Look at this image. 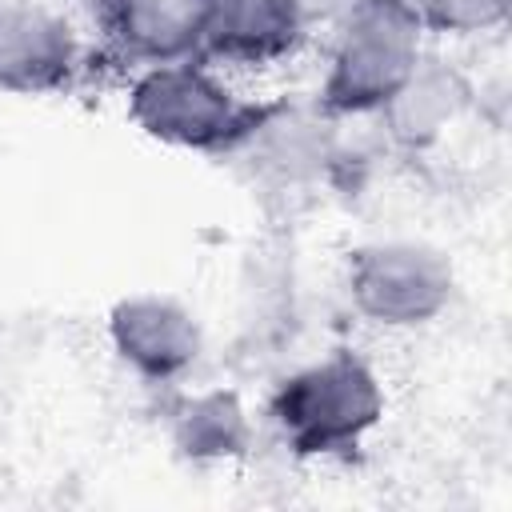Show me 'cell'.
I'll return each instance as SVG.
<instances>
[{
  "instance_id": "6da1fadb",
  "label": "cell",
  "mask_w": 512,
  "mask_h": 512,
  "mask_svg": "<svg viewBox=\"0 0 512 512\" xmlns=\"http://www.w3.org/2000/svg\"><path fill=\"white\" fill-rule=\"evenodd\" d=\"M280 100H252L212 68L188 60L148 64L128 88V120L156 144L184 152L248 148Z\"/></svg>"
},
{
  "instance_id": "30bf717a",
  "label": "cell",
  "mask_w": 512,
  "mask_h": 512,
  "mask_svg": "<svg viewBox=\"0 0 512 512\" xmlns=\"http://www.w3.org/2000/svg\"><path fill=\"white\" fill-rule=\"evenodd\" d=\"M248 436L252 424L236 392L212 388V392H192L176 404L172 440L192 460H232L248 448Z\"/></svg>"
},
{
  "instance_id": "4fadbf2b",
  "label": "cell",
  "mask_w": 512,
  "mask_h": 512,
  "mask_svg": "<svg viewBox=\"0 0 512 512\" xmlns=\"http://www.w3.org/2000/svg\"><path fill=\"white\" fill-rule=\"evenodd\" d=\"M356 4H412V0H356Z\"/></svg>"
},
{
  "instance_id": "8fae6325",
  "label": "cell",
  "mask_w": 512,
  "mask_h": 512,
  "mask_svg": "<svg viewBox=\"0 0 512 512\" xmlns=\"http://www.w3.org/2000/svg\"><path fill=\"white\" fill-rule=\"evenodd\" d=\"M264 164L280 176V180H312L336 152V140H332V128L328 120L320 116H308V112H296L288 104H280L264 128L252 136V144Z\"/></svg>"
},
{
  "instance_id": "52a82bcc",
  "label": "cell",
  "mask_w": 512,
  "mask_h": 512,
  "mask_svg": "<svg viewBox=\"0 0 512 512\" xmlns=\"http://www.w3.org/2000/svg\"><path fill=\"white\" fill-rule=\"evenodd\" d=\"M472 104V84L460 68L440 56H420L404 84L380 104V124L388 140L404 152H424L444 140V132L464 116Z\"/></svg>"
},
{
  "instance_id": "ba28073f",
  "label": "cell",
  "mask_w": 512,
  "mask_h": 512,
  "mask_svg": "<svg viewBox=\"0 0 512 512\" xmlns=\"http://www.w3.org/2000/svg\"><path fill=\"white\" fill-rule=\"evenodd\" d=\"M304 0H208L204 52L236 64H268L296 48Z\"/></svg>"
},
{
  "instance_id": "5b68a950",
  "label": "cell",
  "mask_w": 512,
  "mask_h": 512,
  "mask_svg": "<svg viewBox=\"0 0 512 512\" xmlns=\"http://www.w3.org/2000/svg\"><path fill=\"white\" fill-rule=\"evenodd\" d=\"M112 352L144 380L168 384L196 368L204 356V328L188 304L160 292H136L108 312Z\"/></svg>"
},
{
  "instance_id": "277c9868",
  "label": "cell",
  "mask_w": 512,
  "mask_h": 512,
  "mask_svg": "<svg viewBox=\"0 0 512 512\" xmlns=\"http://www.w3.org/2000/svg\"><path fill=\"white\" fill-rule=\"evenodd\" d=\"M348 300L380 328H424L456 292L452 260L424 240H372L348 256Z\"/></svg>"
},
{
  "instance_id": "7a4b0ae2",
  "label": "cell",
  "mask_w": 512,
  "mask_h": 512,
  "mask_svg": "<svg viewBox=\"0 0 512 512\" xmlns=\"http://www.w3.org/2000/svg\"><path fill=\"white\" fill-rule=\"evenodd\" d=\"M272 424L300 456L356 448L384 416V384L356 352H328L288 372L272 392Z\"/></svg>"
},
{
  "instance_id": "3957f363",
  "label": "cell",
  "mask_w": 512,
  "mask_h": 512,
  "mask_svg": "<svg viewBox=\"0 0 512 512\" xmlns=\"http://www.w3.org/2000/svg\"><path fill=\"white\" fill-rule=\"evenodd\" d=\"M424 56V24L412 4H356L344 20L320 84L324 116H368Z\"/></svg>"
},
{
  "instance_id": "9c48e42d",
  "label": "cell",
  "mask_w": 512,
  "mask_h": 512,
  "mask_svg": "<svg viewBox=\"0 0 512 512\" xmlns=\"http://www.w3.org/2000/svg\"><path fill=\"white\" fill-rule=\"evenodd\" d=\"M208 0H108V28L132 60L172 64L204 48Z\"/></svg>"
},
{
  "instance_id": "8992f818",
  "label": "cell",
  "mask_w": 512,
  "mask_h": 512,
  "mask_svg": "<svg viewBox=\"0 0 512 512\" xmlns=\"http://www.w3.org/2000/svg\"><path fill=\"white\" fill-rule=\"evenodd\" d=\"M80 64L76 32L40 4H0V88L40 96L64 88Z\"/></svg>"
},
{
  "instance_id": "7c38bea8",
  "label": "cell",
  "mask_w": 512,
  "mask_h": 512,
  "mask_svg": "<svg viewBox=\"0 0 512 512\" xmlns=\"http://www.w3.org/2000/svg\"><path fill=\"white\" fill-rule=\"evenodd\" d=\"M412 12L424 28L444 36H472L504 24L508 0H412Z\"/></svg>"
}]
</instances>
